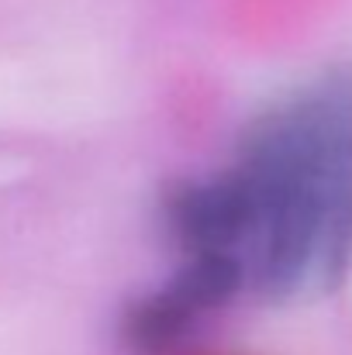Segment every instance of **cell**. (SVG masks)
Segmentation results:
<instances>
[{"mask_svg":"<svg viewBox=\"0 0 352 355\" xmlns=\"http://www.w3.org/2000/svg\"><path fill=\"white\" fill-rule=\"evenodd\" d=\"M180 266L221 300L294 297L352 262V73H328L255 121L232 166L166 200Z\"/></svg>","mask_w":352,"mask_h":355,"instance_id":"1","label":"cell"}]
</instances>
